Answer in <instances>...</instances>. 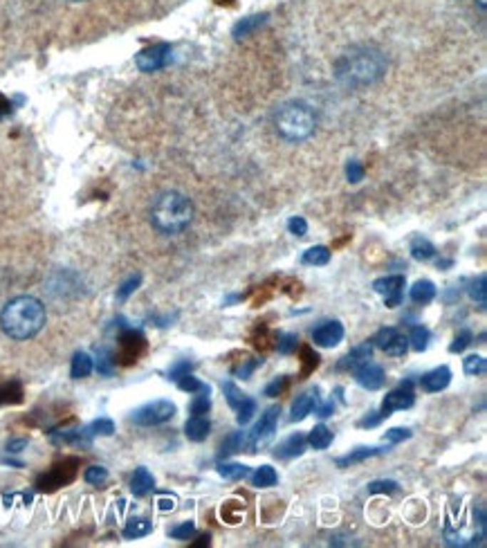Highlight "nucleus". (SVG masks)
<instances>
[{"instance_id": "nucleus-57", "label": "nucleus", "mask_w": 487, "mask_h": 548, "mask_svg": "<svg viewBox=\"0 0 487 548\" xmlns=\"http://www.w3.org/2000/svg\"><path fill=\"white\" fill-rule=\"evenodd\" d=\"M25 447H27V438H14V440H9V443H7V452L9 454H19Z\"/></svg>"}, {"instance_id": "nucleus-49", "label": "nucleus", "mask_w": 487, "mask_h": 548, "mask_svg": "<svg viewBox=\"0 0 487 548\" xmlns=\"http://www.w3.org/2000/svg\"><path fill=\"white\" fill-rule=\"evenodd\" d=\"M195 532V524L193 522H185V524H178L169 530V535L173 539H189L191 535Z\"/></svg>"}, {"instance_id": "nucleus-10", "label": "nucleus", "mask_w": 487, "mask_h": 548, "mask_svg": "<svg viewBox=\"0 0 487 548\" xmlns=\"http://www.w3.org/2000/svg\"><path fill=\"white\" fill-rule=\"evenodd\" d=\"M404 285H406V281H404L402 274H393V277L377 279V281L373 283V290H375L377 295L384 297V303H386L389 308H395V306H400V303H402Z\"/></svg>"}, {"instance_id": "nucleus-60", "label": "nucleus", "mask_w": 487, "mask_h": 548, "mask_svg": "<svg viewBox=\"0 0 487 548\" xmlns=\"http://www.w3.org/2000/svg\"><path fill=\"white\" fill-rule=\"evenodd\" d=\"M158 508L166 512V510H173V508H175V504H173V499H164V497H162V499L158 501Z\"/></svg>"}, {"instance_id": "nucleus-11", "label": "nucleus", "mask_w": 487, "mask_h": 548, "mask_svg": "<svg viewBox=\"0 0 487 548\" xmlns=\"http://www.w3.org/2000/svg\"><path fill=\"white\" fill-rule=\"evenodd\" d=\"M416 402V395L414 391H411V382L393 389L391 393H386V398L382 402V409H379V414H382V418L391 416L393 411H404V409H411Z\"/></svg>"}, {"instance_id": "nucleus-19", "label": "nucleus", "mask_w": 487, "mask_h": 548, "mask_svg": "<svg viewBox=\"0 0 487 548\" xmlns=\"http://www.w3.org/2000/svg\"><path fill=\"white\" fill-rule=\"evenodd\" d=\"M389 450L384 447H357L353 452H348L346 456H342V459H337V467H348V465H355L359 461H366V459H373V456H379L384 454Z\"/></svg>"}, {"instance_id": "nucleus-27", "label": "nucleus", "mask_w": 487, "mask_h": 548, "mask_svg": "<svg viewBox=\"0 0 487 548\" xmlns=\"http://www.w3.org/2000/svg\"><path fill=\"white\" fill-rule=\"evenodd\" d=\"M312 450H326L332 443V432L326 427V425H317V427L310 432V436L306 438Z\"/></svg>"}, {"instance_id": "nucleus-50", "label": "nucleus", "mask_w": 487, "mask_h": 548, "mask_svg": "<svg viewBox=\"0 0 487 548\" xmlns=\"http://www.w3.org/2000/svg\"><path fill=\"white\" fill-rule=\"evenodd\" d=\"M471 340H474V338H471V333L465 328V330H461L458 335H456V340H453V344L449 346V351L451 353H463L465 351V348L471 344Z\"/></svg>"}, {"instance_id": "nucleus-28", "label": "nucleus", "mask_w": 487, "mask_h": 548, "mask_svg": "<svg viewBox=\"0 0 487 548\" xmlns=\"http://www.w3.org/2000/svg\"><path fill=\"white\" fill-rule=\"evenodd\" d=\"M245 436H247V432H234L227 436L220 445V456H230V454L245 450Z\"/></svg>"}, {"instance_id": "nucleus-2", "label": "nucleus", "mask_w": 487, "mask_h": 548, "mask_svg": "<svg viewBox=\"0 0 487 548\" xmlns=\"http://www.w3.org/2000/svg\"><path fill=\"white\" fill-rule=\"evenodd\" d=\"M45 326V306L36 297H16L11 299L0 313V328L11 340H32Z\"/></svg>"}, {"instance_id": "nucleus-52", "label": "nucleus", "mask_w": 487, "mask_h": 548, "mask_svg": "<svg viewBox=\"0 0 487 548\" xmlns=\"http://www.w3.org/2000/svg\"><path fill=\"white\" fill-rule=\"evenodd\" d=\"M258 364H263V360H256V357H252V360H242L240 367H238V369H234V373H236L238 377H242V380H247V377L256 371Z\"/></svg>"}, {"instance_id": "nucleus-46", "label": "nucleus", "mask_w": 487, "mask_h": 548, "mask_svg": "<svg viewBox=\"0 0 487 548\" xmlns=\"http://www.w3.org/2000/svg\"><path fill=\"white\" fill-rule=\"evenodd\" d=\"M400 490V485L395 483V481H373V483H369V492L371 494H395Z\"/></svg>"}, {"instance_id": "nucleus-1", "label": "nucleus", "mask_w": 487, "mask_h": 548, "mask_svg": "<svg viewBox=\"0 0 487 548\" xmlns=\"http://www.w3.org/2000/svg\"><path fill=\"white\" fill-rule=\"evenodd\" d=\"M384 72H386V56L377 48H371V45L348 50L337 59V64H334V77L344 86H351V88L371 86L382 79Z\"/></svg>"}, {"instance_id": "nucleus-31", "label": "nucleus", "mask_w": 487, "mask_h": 548, "mask_svg": "<svg viewBox=\"0 0 487 548\" xmlns=\"http://www.w3.org/2000/svg\"><path fill=\"white\" fill-rule=\"evenodd\" d=\"M218 475L232 481H240L250 477V467L242 463H218Z\"/></svg>"}, {"instance_id": "nucleus-39", "label": "nucleus", "mask_w": 487, "mask_h": 548, "mask_svg": "<svg viewBox=\"0 0 487 548\" xmlns=\"http://www.w3.org/2000/svg\"><path fill=\"white\" fill-rule=\"evenodd\" d=\"M386 351V355H391V357H402L406 351H409V338H404V335H395V338L389 342V346L384 348Z\"/></svg>"}, {"instance_id": "nucleus-30", "label": "nucleus", "mask_w": 487, "mask_h": 548, "mask_svg": "<svg viewBox=\"0 0 487 548\" xmlns=\"http://www.w3.org/2000/svg\"><path fill=\"white\" fill-rule=\"evenodd\" d=\"M429 340H431V333H429V328H424V326H414V328H411V335H409V344L414 346V351H418V353L427 351Z\"/></svg>"}, {"instance_id": "nucleus-3", "label": "nucleus", "mask_w": 487, "mask_h": 548, "mask_svg": "<svg viewBox=\"0 0 487 548\" xmlns=\"http://www.w3.org/2000/svg\"><path fill=\"white\" fill-rule=\"evenodd\" d=\"M193 220V203L180 191L160 193L150 207V223L162 234L185 232Z\"/></svg>"}, {"instance_id": "nucleus-21", "label": "nucleus", "mask_w": 487, "mask_h": 548, "mask_svg": "<svg viewBox=\"0 0 487 548\" xmlns=\"http://www.w3.org/2000/svg\"><path fill=\"white\" fill-rule=\"evenodd\" d=\"M93 369H95V360L90 357L88 353H83V351L74 353V357H72V369H70V375H72L74 380L88 377L90 373H93Z\"/></svg>"}, {"instance_id": "nucleus-5", "label": "nucleus", "mask_w": 487, "mask_h": 548, "mask_svg": "<svg viewBox=\"0 0 487 548\" xmlns=\"http://www.w3.org/2000/svg\"><path fill=\"white\" fill-rule=\"evenodd\" d=\"M77 465H79V459H63V461L54 463L45 475H41L36 479V490L54 492L58 488H63V485L72 483L77 479Z\"/></svg>"}, {"instance_id": "nucleus-40", "label": "nucleus", "mask_w": 487, "mask_h": 548, "mask_svg": "<svg viewBox=\"0 0 487 548\" xmlns=\"http://www.w3.org/2000/svg\"><path fill=\"white\" fill-rule=\"evenodd\" d=\"M97 371H99L101 375H113V371H115V360H113V355H111L108 348H99V353H97Z\"/></svg>"}, {"instance_id": "nucleus-58", "label": "nucleus", "mask_w": 487, "mask_h": 548, "mask_svg": "<svg viewBox=\"0 0 487 548\" xmlns=\"http://www.w3.org/2000/svg\"><path fill=\"white\" fill-rule=\"evenodd\" d=\"M377 416H366V418H362L359 420V427H375V425H379L382 422V414L379 411H375Z\"/></svg>"}, {"instance_id": "nucleus-24", "label": "nucleus", "mask_w": 487, "mask_h": 548, "mask_svg": "<svg viewBox=\"0 0 487 548\" xmlns=\"http://www.w3.org/2000/svg\"><path fill=\"white\" fill-rule=\"evenodd\" d=\"M411 256H414L416 261H431V258L436 256V248L431 245V240L416 236L414 240H411Z\"/></svg>"}, {"instance_id": "nucleus-48", "label": "nucleus", "mask_w": 487, "mask_h": 548, "mask_svg": "<svg viewBox=\"0 0 487 548\" xmlns=\"http://www.w3.org/2000/svg\"><path fill=\"white\" fill-rule=\"evenodd\" d=\"M398 333H400L398 328H382V330H377V333H375V338H373V344H375L377 348H382V351H384V348L389 346V342H391Z\"/></svg>"}, {"instance_id": "nucleus-43", "label": "nucleus", "mask_w": 487, "mask_h": 548, "mask_svg": "<svg viewBox=\"0 0 487 548\" xmlns=\"http://www.w3.org/2000/svg\"><path fill=\"white\" fill-rule=\"evenodd\" d=\"M175 382H178V387H180L182 391H187V393H198V391H203V389L207 387L205 382H200V380H198V377H193L191 373H187V375L178 377Z\"/></svg>"}, {"instance_id": "nucleus-29", "label": "nucleus", "mask_w": 487, "mask_h": 548, "mask_svg": "<svg viewBox=\"0 0 487 548\" xmlns=\"http://www.w3.org/2000/svg\"><path fill=\"white\" fill-rule=\"evenodd\" d=\"M23 402V387L19 382H7L0 387V407Z\"/></svg>"}, {"instance_id": "nucleus-63", "label": "nucleus", "mask_w": 487, "mask_h": 548, "mask_svg": "<svg viewBox=\"0 0 487 548\" xmlns=\"http://www.w3.org/2000/svg\"><path fill=\"white\" fill-rule=\"evenodd\" d=\"M74 3H81V0H74Z\"/></svg>"}, {"instance_id": "nucleus-15", "label": "nucleus", "mask_w": 487, "mask_h": 548, "mask_svg": "<svg viewBox=\"0 0 487 548\" xmlns=\"http://www.w3.org/2000/svg\"><path fill=\"white\" fill-rule=\"evenodd\" d=\"M317 402H319V398H317V389H312V391H308V393H301L299 398L292 402V414H290V422H301V420H306L312 411L317 409Z\"/></svg>"}, {"instance_id": "nucleus-34", "label": "nucleus", "mask_w": 487, "mask_h": 548, "mask_svg": "<svg viewBox=\"0 0 487 548\" xmlns=\"http://www.w3.org/2000/svg\"><path fill=\"white\" fill-rule=\"evenodd\" d=\"M265 23V16H250V19H242L240 23H236V27H234V36L236 39H242V36H247V34H252L254 29L258 27V25H263Z\"/></svg>"}, {"instance_id": "nucleus-45", "label": "nucleus", "mask_w": 487, "mask_h": 548, "mask_svg": "<svg viewBox=\"0 0 487 548\" xmlns=\"http://www.w3.org/2000/svg\"><path fill=\"white\" fill-rule=\"evenodd\" d=\"M236 411H238V416H236L238 425H247V422L252 420V416L256 414V400L245 398V400L240 402V407H238Z\"/></svg>"}, {"instance_id": "nucleus-47", "label": "nucleus", "mask_w": 487, "mask_h": 548, "mask_svg": "<svg viewBox=\"0 0 487 548\" xmlns=\"http://www.w3.org/2000/svg\"><path fill=\"white\" fill-rule=\"evenodd\" d=\"M297 342H299V338H297V335H292V333L281 335V338H279V344H277L279 353H283V355H290L292 351H297Z\"/></svg>"}, {"instance_id": "nucleus-4", "label": "nucleus", "mask_w": 487, "mask_h": 548, "mask_svg": "<svg viewBox=\"0 0 487 548\" xmlns=\"http://www.w3.org/2000/svg\"><path fill=\"white\" fill-rule=\"evenodd\" d=\"M274 126L287 142H303L317 131V115L308 103L287 101L277 111Z\"/></svg>"}, {"instance_id": "nucleus-37", "label": "nucleus", "mask_w": 487, "mask_h": 548, "mask_svg": "<svg viewBox=\"0 0 487 548\" xmlns=\"http://www.w3.org/2000/svg\"><path fill=\"white\" fill-rule=\"evenodd\" d=\"M86 430L90 432V436H93V438L95 436H111L115 432V422L111 418H97L95 422H90Z\"/></svg>"}, {"instance_id": "nucleus-22", "label": "nucleus", "mask_w": 487, "mask_h": 548, "mask_svg": "<svg viewBox=\"0 0 487 548\" xmlns=\"http://www.w3.org/2000/svg\"><path fill=\"white\" fill-rule=\"evenodd\" d=\"M150 530H153L150 519H146V517H133V519H128V524L124 526V537L126 539H140V537L148 535Z\"/></svg>"}, {"instance_id": "nucleus-55", "label": "nucleus", "mask_w": 487, "mask_h": 548, "mask_svg": "<svg viewBox=\"0 0 487 548\" xmlns=\"http://www.w3.org/2000/svg\"><path fill=\"white\" fill-rule=\"evenodd\" d=\"M287 382H290V377H287V375H283V377H279V380H274V382H270V385L265 387V395H270V398H274V395H281L283 389L287 387Z\"/></svg>"}, {"instance_id": "nucleus-8", "label": "nucleus", "mask_w": 487, "mask_h": 548, "mask_svg": "<svg viewBox=\"0 0 487 548\" xmlns=\"http://www.w3.org/2000/svg\"><path fill=\"white\" fill-rule=\"evenodd\" d=\"M144 351H146L144 335L140 330H135V328H128V330H124L119 335V351L115 355V362L128 367V364H135L137 360H140Z\"/></svg>"}, {"instance_id": "nucleus-26", "label": "nucleus", "mask_w": 487, "mask_h": 548, "mask_svg": "<svg viewBox=\"0 0 487 548\" xmlns=\"http://www.w3.org/2000/svg\"><path fill=\"white\" fill-rule=\"evenodd\" d=\"M330 261V250L326 245H314L303 252L301 263L303 265H326Z\"/></svg>"}, {"instance_id": "nucleus-44", "label": "nucleus", "mask_w": 487, "mask_h": 548, "mask_svg": "<svg viewBox=\"0 0 487 548\" xmlns=\"http://www.w3.org/2000/svg\"><path fill=\"white\" fill-rule=\"evenodd\" d=\"M222 391H225V398H227V402H230L232 409H238L240 402L245 400V395L240 393V389L234 382H222Z\"/></svg>"}, {"instance_id": "nucleus-12", "label": "nucleus", "mask_w": 487, "mask_h": 548, "mask_svg": "<svg viewBox=\"0 0 487 548\" xmlns=\"http://www.w3.org/2000/svg\"><path fill=\"white\" fill-rule=\"evenodd\" d=\"M342 340H344V326L339 322H334V319H330V322H322L312 330V342L317 346H322V348H332V346H337Z\"/></svg>"}, {"instance_id": "nucleus-9", "label": "nucleus", "mask_w": 487, "mask_h": 548, "mask_svg": "<svg viewBox=\"0 0 487 548\" xmlns=\"http://www.w3.org/2000/svg\"><path fill=\"white\" fill-rule=\"evenodd\" d=\"M171 61V45L169 43H158L150 45V48L142 50L135 56V64L142 72H158L164 66H169Z\"/></svg>"}, {"instance_id": "nucleus-53", "label": "nucleus", "mask_w": 487, "mask_h": 548, "mask_svg": "<svg viewBox=\"0 0 487 548\" xmlns=\"http://www.w3.org/2000/svg\"><path fill=\"white\" fill-rule=\"evenodd\" d=\"M287 230H290V234H294V236H306L308 234V223H306V218H301V216H292L290 220H287Z\"/></svg>"}, {"instance_id": "nucleus-38", "label": "nucleus", "mask_w": 487, "mask_h": 548, "mask_svg": "<svg viewBox=\"0 0 487 548\" xmlns=\"http://www.w3.org/2000/svg\"><path fill=\"white\" fill-rule=\"evenodd\" d=\"M463 369L467 375H483L485 369H487V362L483 355H469L463 360Z\"/></svg>"}, {"instance_id": "nucleus-41", "label": "nucleus", "mask_w": 487, "mask_h": 548, "mask_svg": "<svg viewBox=\"0 0 487 548\" xmlns=\"http://www.w3.org/2000/svg\"><path fill=\"white\" fill-rule=\"evenodd\" d=\"M140 283H142V274H130V277L121 283V288L117 290V299L119 301H124V299H128L137 288H140Z\"/></svg>"}, {"instance_id": "nucleus-56", "label": "nucleus", "mask_w": 487, "mask_h": 548, "mask_svg": "<svg viewBox=\"0 0 487 548\" xmlns=\"http://www.w3.org/2000/svg\"><path fill=\"white\" fill-rule=\"evenodd\" d=\"M384 438L389 440V443H402V440L411 438V432L404 430V427H393L384 434Z\"/></svg>"}, {"instance_id": "nucleus-7", "label": "nucleus", "mask_w": 487, "mask_h": 548, "mask_svg": "<svg viewBox=\"0 0 487 548\" xmlns=\"http://www.w3.org/2000/svg\"><path fill=\"white\" fill-rule=\"evenodd\" d=\"M175 416V405L171 400H153L133 411L130 420L140 427H155Z\"/></svg>"}, {"instance_id": "nucleus-16", "label": "nucleus", "mask_w": 487, "mask_h": 548, "mask_svg": "<svg viewBox=\"0 0 487 548\" xmlns=\"http://www.w3.org/2000/svg\"><path fill=\"white\" fill-rule=\"evenodd\" d=\"M153 488H155L153 475H150L146 467H137L130 477V492L135 497H146L148 492H153Z\"/></svg>"}, {"instance_id": "nucleus-23", "label": "nucleus", "mask_w": 487, "mask_h": 548, "mask_svg": "<svg viewBox=\"0 0 487 548\" xmlns=\"http://www.w3.org/2000/svg\"><path fill=\"white\" fill-rule=\"evenodd\" d=\"M250 481H252L254 488H272V485H277L279 475L272 465H261V467H256V472L252 475Z\"/></svg>"}, {"instance_id": "nucleus-14", "label": "nucleus", "mask_w": 487, "mask_h": 548, "mask_svg": "<svg viewBox=\"0 0 487 548\" xmlns=\"http://www.w3.org/2000/svg\"><path fill=\"white\" fill-rule=\"evenodd\" d=\"M449 382H451V371H449V367H438V369H434V371H429V373H424V375L420 377V387H422V391H427V393L443 391V389L449 387Z\"/></svg>"}, {"instance_id": "nucleus-20", "label": "nucleus", "mask_w": 487, "mask_h": 548, "mask_svg": "<svg viewBox=\"0 0 487 548\" xmlns=\"http://www.w3.org/2000/svg\"><path fill=\"white\" fill-rule=\"evenodd\" d=\"M371 355H373V346L369 342L359 344V346H355L353 351L344 357V362H339V369H355V367H359V364L369 362Z\"/></svg>"}, {"instance_id": "nucleus-6", "label": "nucleus", "mask_w": 487, "mask_h": 548, "mask_svg": "<svg viewBox=\"0 0 487 548\" xmlns=\"http://www.w3.org/2000/svg\"><path fill=\"white\" fill-rule=\"evenodd\" d=\"M279 414H281V409L277 405L265 411V414L261 416V420L254 425V430L247 432V436H245V452L254 454V452H258V447H263V445L270 443L274 432H277Z\"/></svg>"}, {"instance_id": "nucleus-59", "label": "nucleus", "mask_w": 487, "mask_h": 548, "mask_svg": "<svg viewBox=\"0 0 487 548\" xmlns=\"http://www.w3.org/2000/svg\"><path fill=\"white\" fill-rule=\"evenodd\" d=\"M332 409H334V402H332V400H328L326 405H322V407L317 409V416L328 418V416H332Z\"/></svg>"}, {"instance_id": "nucleus-33", "label": "nucleus", "mask_w": 487, "mask_h": 548, "mask_svg": "<svg viewBox=\"0 0 487 548\" xmlns=\"http://www.w3.org/2000/svg\"><path fill=\"white\" fill-rule=\"evenodd\" d=\"M211 389H209V385L203 389V391H198V395L193 398V402H191V414L193 416H205L207 411L211 409Z\"/></svg>"}, {"instance_id": "nucleus-36", "label": "nucleus", "mask_w": 487, "mask_h": 548, "mask_svg": "<svg viewBox=\"0 0 487 548\" xmlns=\"http://www.w3.org/2000/svg\"><path fill=\"white\" fill-rule=\"evenodd\" d=\"M242 514H245V506L238 504V501H227L222 506V519L227 524H238L242 519Z\"/></svg>"}, {"instance_id": "nucleus-13", "label": "nucleus", "mask_w": 487, "mask_h": 548, "mask_svg": "<svg viewBox=\"0 0 487 548\" xmlns=\"http://www.w3.org/2000/svg\"><path fill=\"white\" fill-rule=\"evenodd\" d=\"M353 371H355L357 385L364 387V389L375 391V389H379V387L384 385V369L379 367V364L371 362V360L364 362V364H359V367H355Z\"/></svg>"}, {"instance_id": "nucleus-61", "label": "nucleus", "mask_w": 487, "mask_h": 548, "mask_svg": "<svg viewBox=\"0 0 487 548\" xmlns=\"http://www.w3.org/2000/svg\"><path fill=\"white\" fill-rule=\"evenodd\" d=\"M193 546H209V535H203L200 539H198Z\"/></svg>"}, {"instance_id": "nucleus-62", "label": "nucleus", "mask_w": 487, "mask_h": 548, "mask_svg": "<svg viewBox=\"0 0 487 548\" xmlns=\"http://www.w3.org/2000/svg\"><path fill=\"white\" fill-rule=\"evenodd\" d=\"M485 3H487V0H478V5H481L483 9H485Z\"/></svg>"}, {"instance_id": "nucleus-25", "label": "nucleus", "mask_w": 487, "mask_h": 548, "mask_svg": "<svg viewBox=\"0 0 487 548\" xmlns=\"http://www.w3.org/2000/svg\"><path fill=\"white\" fill-rule=\"evenodd\" d=\"M436 297V285L427 279H420L411 288V301L416 303H429Z\"/></svg>"}, {"instance_id": "nucleus-35", "label": "nucleus", "mask_w": 487, "mask_h": 548, "mask_svg": "<svg viewBox=\"0 0 487 548\" xmlns=\"http://www.w3.org/2000/svg\"><path fill=\"white\" fill-rule=\"evenodd\" d=\"M301 364H303L301 377H308V375L319 367V355L312 351L310 346H303V348H301Z\"/></svg>"}, {"instance_id": "nucleus-32", "label": "nucleus", "mask_w": 487, "mask_h": 548, "mask_svg": "<svg viewBox=\"0 0 487 548\" xmlns=\"http://www.w3.org/2000/svg\"><path fill=\"white\" fill-rule=\"evenodd\" d=\"M487 279H485V274H478V279H474L469 283V297L474 299L481 308H485V303H487Z\"/></svg>"}, {"instance_id": "nucleus-18", "label": "nucleus", "mask_w": 487, "mask_h": 548, "mask_svg": "<svg viewBox=\"0 0 487 548\" xmlns=\"http://www.w3.org/2000/svg\"><path fill=\"white\" fill-rule=\"evenodd\" d=\"M211 432V422L203 416H191L185 425V434L189 440H193V443H203V440L209 436Z\"/></svg>"}, {"instance_id": "nucleus-54", "label": "nucleus", "mask_w": 487, "mask_h": 548, "mask_svg": "<svg viewBox=\"0 0 487 548\" xmlns=\"http://www.w3.org/2000/svg\"><path fill=\"white\" fill-rule=\"evenodd\" d=\"M191 369H193V362H189V360H180V362H175L173 367H171L169 377H171V380H178V377H182V375L191 373Z\"/></svg>"}, {"instance_id": "nucleus-51", "label": "nucleus", "mask_w": 487, "mask_h": 548, "mask_svg": "<svg viewBox=\"0 0 487 548\" xmlns=\"http://www.w3.org/2000/svg\"><path fill=\"white\" fill-rule=\"evenodd\" d=\"M346 178H348V182H353V185H357V182H362V180H364V166H362L357 160L348 162V164H346Z\"/></svg>"}, {"instance_id": "nucleus-42", "label": "nucleus", "mask_w": 487, "mask_h": 548, "mask_svg": "<svg viewBox=\"0 0 487 548\" xmlns=\"http://www.w3.org/2000/svg\"><path fill=\"white\" fill-rule=\"evenodd\" d=\"M83 479H86V483H90V485H103L106 479H108V470L101 467V465H90V467L86 470Z\"/></svg>"}, {"instance_id": "nucleus-17", "label": "nucleus", "mask_w": 487, "mask_h": 548, "mask_svg": "<svg viewBox=\"0 0 487 548\" xmlns=\"http://www.w3.org/2000/svg\"><path fill=\"white\" fill-rule=\"evenodd\" d=\"M306 445H308V440H306V436L303 434H292L290 438H285L283 443L277 447V454L279 459H294V456H301L303 452H306Z\"/></svg>"}]
</instances>
